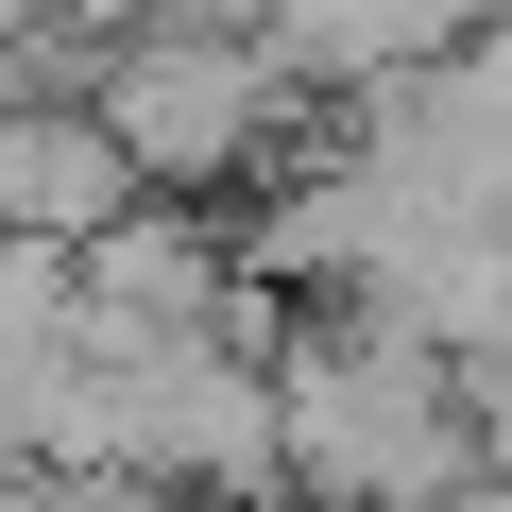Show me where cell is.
Returning <instances> with one entry per match:
<instances>
[{"instance_id":"1","label":"cell","mask_w":512,"mask_h":512,"mask_svg":"<svg viewBox=\"0 0 512 512\" xmlns=\"http://www.w3.org/2000/svg\"><path fill=\"white\" fill-rule=\"evenodd\" d=\"M256 35L291 52V86H376V69H410V52H444V35H478V0H256Z\"/></svg>"}]
</instances>
